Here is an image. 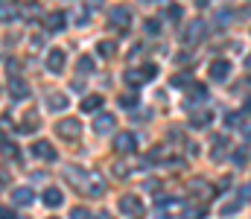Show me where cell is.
I'll list each match as a JSON object with an SVG mask.
<instances>
[{"instance_id": "obj_1", "label": "cell", "mask_w": 251, "mask_h": 219, "mask_svg": "<svg viewBox=\"0 0 251 219\" xmlns=\"http://www.w3.org/2000/svg\"><path fill=\"white\" fill-rule=\"evenodd\" d=\"M64 178H70V184L85 193V196H102L105 193V184H102V175L94 172V170H82V167H64Z\"/></svg>"}, {"instance_id": "obj_2", "label": "cell", "mask_w": 251, "mask_h": 219, "mask_svg": "<svg viewBox=\"0 0 251 219\" xmlns=\"http://www.w3.org/2000/svg\"><path fill=\"white\" fill-rule=\"evenodd\" d=\"M155 76H158V68H155V65H143V68H128V71H126V85L137 88V85H143V82H149V79H155Z\"/></svg>"}, {"instance_id": "obj_3", "label": "cell", "mask_w": 251, "mask_h": 219, "mask_svg": "<svg viewBox=\"0 0 251 219\" xmlns=\"http://www.w3.org/2000/svg\"><path fill=\"white\" fill-rule=\"evenodd\" d=\"M56 135H62L64 141H76L79 135H82V126H79V120H73V117H64L56 123Z\"/></svg>"}, {"instance_id": "obj_4", "label": "cell", "mask_w": 251, "mask_h": 219, "mask_svg": "<svg viewBox=\"0 0 251 219\" xmlns=\"http://www.w3.org/2000/svg\"><path fill=\"white\" fill-rule=\"evenodd\" d=\"M108 15H111L108 24H111L114 29H128V26H131V12H128L126 6H114Z\"/></svg>"}, {"instance_id": "obj_5", "label": "cell", "mask_w": 251, "mask_h": 219, "mask_svg": "<svg viewBox=\"0 0 251 219\" xmlns=\"http://www.w3.org/2000/svg\"><path fill=\"white\" fill-rule=\"evenodd\" d=\"M29 155L32 158H41V161H56V149H53V144H47V141H35V144L29 146Z\"/></svg>"}, {"instance_id": "obj_6", "label": "cell", "mask_w": 251, "mask_h": 219, "mask_svg": "<svg viewBox=\"0 0 251 219\" xmlns=\"http://www.w3.org/2000/svg\"><path fill=\"white\" fill-rule=\"evenodd\" d=\"M204 35H207V24H204V21H193L187 26V32H184V41H187V44H199Z\"/></svg>"}, {"instance_id": "obj_7", "label": "cell", "mask_w": 251, "mask_h": 219, "mask_svg": "<svg viewBox=\"0 0 251 219\" xmlns=\"http://www.w3.org/2000/svg\"><path fill=\"white\" fill-rule=\"evenodd\" d=\"M120 211H123L126 217H140V214H143V202H140V199H137V196H123V199H120Z\"/></svg>"}, {"instance_id": "obj_8", "label": "cell", "mask_w": 251, "mask_h": 219, "mask_svg": "<svg viewBox=\"0 0 251 219\" xmlns=\"http://www.w3.org/2000/svg\"><path fill=\"white\" fill-rule=\"evenodd\" d=\"M114 129H117L114 114H100V117L94 120V132H97V135H111Z\"/></svg>"}, {"instance_id": "obj_9", "label": "cell", "mask_w": 251, "mask_h": 219, "mask_svg": "<svg viewBox=\"0 0 251 219\" xmlns=\"http://www.w3.org/2000/svg\"><path fill=\"white\" fill-rule=\"evenodd\" d=\"M114 149L120 152V155H131V152H137V141H134V135H117V141H114Z\"/></svg>"}, {"instance_id": "obj_10", "label": "cell", "mask_w": 251, "mask_h": 219, "mask_svg": "<svg viewBox=\"0 0 251 219\" xmlns=\"http://www.w3.org/2000/svg\"><path fill=\"white\" fill-rule=\"evenodd\" d=\"M9 94H12L15 99H26V97H29V88H26V82H24L21 76H12V79H9Z\"/></svg>"}, {"instance_id": "obj_11", "label": "cell", "mask_w": 251, "mask_h": 219, "mask_svg": "<svg viewBox=\"0 0 251 219\" xmlns=\"http://www.w3.org/2000/svg\"><path fill=\"white\" fill-rule=\"evenodd\" d=\"M47 71L50 73L64 71V50H50V53H47Z\"/></svg>"}, {"instance_id": "obj_12", "label": "cell", "mask_w": 251, "mask_h": 219, "mask_svg": "<svg viewBox=\"0 0 251 219\" xmlns=\"http://www.w3.org/2000/svg\"><path fill=\"white\" fill-rule=\"evenodd\" d=\"M12 202L21 205V208H26V205L35 202V193H32L29 187H18V190H12Z\"/></svg>"}, {"instance_id": "obj_13", "label": "cell", "mask_w": 251, "mask_h": 219, "mask_svg": "<svg viewBox=\"0 0 251 219\" xmlns=\"http://www.w3.org/2000/svg\"><path fill=\"white\" fill-rule=\"evenodd\" d=\"M228 73H231V65H228L225 59H216V62L210 65V79H216V82H225Z\"/></svg>"}, {"instance_id": "obj_14", "label": "cell", "mask_w": 251, "mask_h": 219, "mask_svg": "<svg viewBox=\"0 0 251 219\" xmlns=\"http://www.w3.org/2000/svg\"><path fill=\"white\" fill-rule=\"evenodd\" d=\"M41 199H44V205H47V208H59V205L64 202V193L59 190V187H47Z\"/></svg>"}, {"instance_id": "obj_15", "label": "cell", "mask_w": 251, "mask_h": 219, "mask_svg": "<svg viewBox=\"0 0 251 219\" xmlns=\"http://www.w3.org/2000/svg\"><path fill=\"white\" fill-rule=\"evenodd\" d=\"M210 120H213V111H196V114H190V126L193 129H204V126H210Z\"/></svg>"}, {"instance_id": "obj_16", "label": "cell", "mask_w": 251, "mask_h": 219, "mask_svg": "<svg viewBox=\"0 0 251 219\" xmlns=\"http://www.w3.org/2000/svg\"><path fill=\"white\" fill-rule=\"evenodd\" d=\"M64 18H67L64 12H50V15L44 18V26H47V29H53V32H59V29H64V24H67Z\"/></svg>"}, {"instance_id": "obj_17", "label": "cell", "mask_w": 251, "mask_h": 219, "mask_svg": "<svg viewBox=\"0 0 251 219\" xmlns=\"http://www.w3.org/2000/svg\"><path fill=\"white\" fill-rule=\"evenodd\" d=\"M47 108H50V111H56V108L64 111V108H67V97H64L62 91H50V94H47Z\"/></svg>"}, {"instance_id": "obj_18", "label": "cell", "mask_w": 251, "mask_h": 219, "mask_svg": "<svg viewBox=\"0 0 251 219\" xmlns=\"http://www.w3.org/2000/svg\"><path fill=\"white\" fill-rule=\"evenodd\" d=\"M190 190H193V196H199L201 202H207V199L213 196V187H207L201 178H199V181H193V184H190Z\"/></svg>"}, {"instance_id": "obj_19", "label": "cell", "mask_w": 251, "mask_h": 219, "mask_svg": "<svg viewBox=\"0 0 251 219\" xmlns=\"http://www.w3.org/2000/svg\"><path fill=\"white\" fill-rule=\"evenodd\" d=\"M15 18H18V9H15L12 3L0 0V21H6V24H9V21H15Z\"/></svg>"}, {"instance_id": "obj_20", "label": "cell", "mask_w": 251, "mask_h": 219, "mask_svg": "<svg viewBox=\"0 0 251 219\" xmlns=\"http://www.w3.org/2000/svg\"><path fill=\"white\" fill-rule=\"evenodd\" d=\"M41 126V120H38V114H32V111H26V117H24V123H21V132H35Z\"/></svg>"}, {"instance_id": "obj_21", "label": "cell", "mask_w": 251, "mask_h": 219, "mask_svg": "<svg viewBox=\"0 0 251 219\" xmlns=\"http://www.w3.org/2000/svg\"><path fill=\"white\" fill-rule=\"evenodd\" d=\"M0 152L6 155V158H12V161H18V155H21V149L15 141H0Z\"/></svg>"}, {"instance_id": "obj_22", "label": "cell", "mask_w": 251, "mask_h": 219, "mask_svg": "<svg viewBox=\"0 0 251 219\" xmlns=\"http://www.w3.org/2000/svg\"><path fill=\"white\" fill-rule=\"evenodd\" d=\"M97 53L105 56V59H111V56L117 53V44H114V41H100V44H97Z\"/></svg>"}, {"instance_id": "obj_23", "label": "cell", "mask_w": 251, "mask_h": 219, "mask_svg": "<svg viewBox=\"0 0 251 219\" xmlns=\"http://www.w3.org/2000/svg\"><path fill=\"white\" fill-rule=\"evenodd\" d=\"M97 108H102V97H85L82 99V111H97Z\"/></svg>"}, {"instance_id": "obj_24", "label": "cell", "mask_w": 251, "mask_h": 219, "mask_svg": "<svg viewBox=\"0 0 251 219\" xmlns=\"http://www.w3.org/2000/svg\"><path fill=\"white\" fill-rule=\"evenodd\" d=\"M131 172H134V167H131L128 161H117V164H114V175H117V178H128Z\"/></svg>"}, {"instance_id": "obj_25", "label": "cell", "mask_w": 251, "mask_h": 219, "mask_svg": "<svg viewBox=\"0 0 251 219\" xmlns=\"http://www.w3.org/2000/svg\"><path fill=\"white\" fill-rule=\"evenodd\" d=\"M181 12H184V9H181L178 3H170V6H167V21L178 24V21H181Z\"/></svg>"}, {"instance_id": "obj_26", "label": "cell", "mask_w": 251, "mask_h": 219, "mask_svg": "<svg viewBox=\"0 0 251 219\" xmlns=\"http://www.w3.org/2000/svg\"><path fill=\"white\" fill-rule=\"evenodd\" d=\"M137 102H140L137 94H131V91H128V94H120V105H123V108H137Z\"/></svg>"}, {"instance_id": "obj_27", "label": "cell", "mask_w": 251, "mask_h": 219, "mask_svg": "<svg viewBox=\"0 0 251 219\" xmlns=\"http://www.w3.org/2000/svg\"><path fill=\"white\" fill-rule=\"evenodd\" d=\"M79 71L91 73V71H94V59H91V56H82V59H79Z\"/></svg>"}, {"instance_id": "obj_28", "label": "cell", "mask_w": 251, "mask_h": 219, "mask_svg": "<svg viewBox=\"0 0 251 219\" xmlns=\"http://www.w3.org/2000/svg\"><path fill=\"white\" fill-rule=\"evenodd\" d=\"M184 219H204V208H187Z\"/></svg>"}, {"instance_id": "obj_29", "label": "cell", "mask_w": 251, "mask_h": 219, "mask_svg": "<svg viewBox=\"0 0 251 219\" xmlns=\"http://www.w3.org/2000/svg\"><path fill=\"white\" fill-rule=\"evenodd\" d=\"M146 32H149V35H158V32H161V21H155V18L146 21Z\"/></svg>"}, {"instance_id": "obj_30", "label": "cell", "mask_w": 251, "mask_h": 219, "mask_svg": "<svg viewBox=\"0 0 251 219\" xmlns=\"http://www.w3.org/2000/svg\"><path fill=\"white\" fill-rule=\"evenodd\" d=\"M234 164H240V167L249 164V152H246V149H237V152H234Z\"/></svg>"}, {"instance_id": "obj_31", "label": "cell", "mask_w": 251, "mask_h": 219, "mask_svg": "<svg viewBox=\"0 0 251 219\" xmlns=\"http://www.w3.org/2000/svg\"><path fill=\"white\" fill-rule=\"evenodd\" d=\"M70 219H91V214H88L85 208H76V211L70 214Z\"/></svg>"}, {"instance_id": "obj_32", "label": "cell", "mask_w": 251, "mask_h": 219, "mask_svg": "<svg viewBox=\"0 0 251 219\" xmlns=\"http://www.w3.org/2000/svg\"><path fill=\"white\" fill-rule=\"evenodd\" d=\"M187 82H190L187 73H178V76H173V85H187Z\"/></svg>"}, {"instance_id": "obj_33", "label": "cell", "mask_w": 251, "mask_h": 219, "mask_svg": "<svg viewBox=\"0 0 251 219\" xmlns=\"http://www.w3.org/2000/svg\"><path fill=\"white\" fill-rule=\"evenodd\" d=\"M41 44H44V41H41V35H32V38H29V47H32V50H38Z\"/></svg>"}, {"instance_id": "obj_34", "label": "cell", "mask_w": 251, "mask_h": 219, "mask_svg": "<svg viewBox=\"0 0 251 219\" xmlns=\"http://www.w3.org/2000/svg\"><path fill=\"white\" fill-rule=\"evenodd\" d=\"M234 211H240V202H231V205L222 208V214H234Z\"/></svg>"}, {"instance_id": "obj_35", "label": "cell", "mask_w": 251, "mask_h": 219, "mask_svg": "<svg viewBox=\"0 0 251 219\" xmlns=\"http://www.w3.org/2000/svg\"><path fill=\"white\" fill-rule=\"evenodd\" d=\"M240 199H243V202H246V199H251V184H246V187L240 190Z\"/></svg>"}, {"instance_id": "obj_36", "label": "cell", "mask_w": 251, "mask_h": 219, "mask_svg": "<svg viewBox=\"0 0 251 219\" xmlns=\"http://www.w3.org/2000/svg\"><path fill=\"white\" fill-rule=\"evenodd\" d=\"M0 219H12V211H6V208H0Z\"/></svg>"}, {"instance_id": "obj_37", "label": "cell", "mask_w": 251, "mask_h": 219, "mask_svg": "<svg viewBox=\"0 0 251 219\" xmlns=\"http://www.w3.org/2000/svg\"><path fill=\"white\" fill-rule=\"evenodd\" d=\"M246 71L251 73V53H249V56H246Z\"/></svg>"}, {"instance_id": "obj_38", "label": "cell", "mask_w": 251, "mask_h": 219, "mask_svg": "<svg viewBox=\"0 0 251 219\" xmlns=\"http://www.w3.org/2000/svg\"><path fill=\"white\" fill-rule=\"evenodd\" d=\"M97 219H111V214H105V211H102V214H97Z\"/></svg>"}, {"instance_id": "obj_39", "label": "cell", "mask_w": 251, "mask_h": 219, "mask_svg": "<svg viewBox=\"0 0 251 219\" xmlns=\"http://www.w3.org/2000/svg\"><path fill=\"white\" fill-rule=\"evenodd\" d=\"M0 94H3V91H0Z\"/></svg>"}]
</instances>
